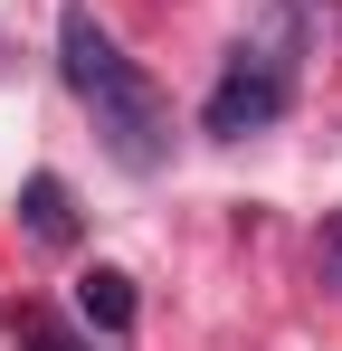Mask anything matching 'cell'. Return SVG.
<instances>
[{
  "mask_svg": "<svg viewBox=\"0 0 342 351\" xmlns=\"http://www.w3.org/2000/svg\"><path fill=\"white\" fill-rule=\"evenodd\" d=\"M57 66H67V95L95 114V143H105L124 171H162L171 162V105H162V86L114 48V29L86 10V0L57 10Z\"/></svg>",
  "mask_w": 342,
  "mask_h": 351,
  "instance_id": "obj_1",
  "label": "cell"
},
{
  "mask_svg": "<svg viewBox=\"0 0 342 351\" xmlns=\"http://www.w3.org/2000/svg\"><path fill=\"white\" fill-rule=\"evenodd\" d=\"M323 276H333V285H342V209H333V219H323Z\"/></svg>",
  "mask_w": 342,
  "mask_h": 351,
  "instance_id": "obj_5",
  "label": "cell"
},
{
  "mask_svg": "<svg viewBox=\"0 0 342 351\" xmlns=\"http://www.w3.org/2000/svg\"><path fill=\"white\" fill-rule=\"evenodd\" d=\"M295 48H304V19H295V0H266V19L228 48L219 86H209V105H200V133H219V143H247V133H266V123L295 105Z\"/></svg>",
  "mask_w": 342,
  "mask_h": 351,
  "instance_id": "obj_2",
  "label": "cell"
},
{
  "mask_svg": "<svg viewBox=\"0 0 342 351\" xmlns=\"http://www.w3.org/2000/svg\"><path fill=\"white\" fill-rule=\"evenodd\" d=\"M19 228L38 237V247H76V199H67L57 171H29V180H19Z\"/></svg>",
  "mask_w": 342,
  "mask_h": 351,
  "instance_id": "obj_3",
  "label": "cell"
},
{
  "mask_svg": "<svg viewBox=\"0 0 342 351\" xmlns=\"http://www.w3.org/2000/svg\"><path fill=\"white\" fill-rule=\"evenodd\" d=\"M76 313H86L95 332H133V276H124V266H86V276H76Z\"/></svg>",
  "mask_w": 342,
  "mask_h": 351,
  "instance_id": "obj_4",
  "label": "cell"
},
{
  "mask_svg": "<svg viewBox=\"0 0 342 351\" xmlns=\"http://www.w3.org/2000/svg\"><path fill=\"white\" fill-rule=\"evenodd\" d=\"M29 351H86V342H67L57 323H29Z\"/></svg>",
  "mask_w": 342,
  "mask_h": 351,
  "instance_id": "obj_6",
  "label": "cell"
}]
</instances>
